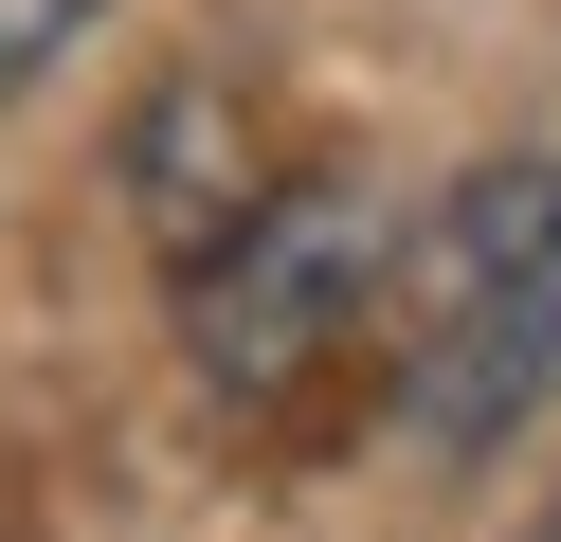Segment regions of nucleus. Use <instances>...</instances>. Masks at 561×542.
<instances>
[{"mask_svg": "<svg viewBox=\"0 0 561 542\" xmlns=\"http://www.w3.org/2000/svg\"><path fill=\"white\" fill-rule=\"evenodd\" d=\"M561 380V163H471L399 253V397L435 452H489Z\"/></svg>", "mask_w": 561, "mask_h": 542, "instance_id": "obj_1", "label": "nucleus"}, {"mask_svg": "<svg viewBox=\"0 0 561 542\" xmlns=\"http://www.w3.org/2000/svg\"><path fill=\"white\" fill-rule=\"evenodd\" d=\"M363 272H380V235H363L344 181L254 199L218 253H199V361H218V380H290V361H327V325H344Z\"/></svg>", "mask_w": 561, "mask_h": 542, "instance_id": "obj_2", "label": "nucleus"}, {"mask_svg": "<svg viewBox=\"0 0 561 542\" xmlns=\"http://www.w3.org/2000/svg\"><path fill=\"white\" fill-rule=\"evenodd\" d=\"M73 19H91V0H0V91H19V72H37V55H55Z\"/></svg>", "mask_w": 561, "mask_h": 542, "instance_id": "obj_3", "label": "nucleus"}, {"mask_svg": "<svg viewBox=\"0 0 561 542\" xmlns=\"http://www.w3.org/2000/svg\"><path fill=\"white\" fill-rule=\"evenodd\" d=\"M543 542H561V524H543Z\"/></svg>", "mask_w": 561, "mask_h": 542, "instance_id": "obj_4", "label": "nucleus"}]
</instances>
